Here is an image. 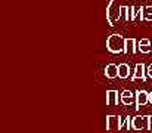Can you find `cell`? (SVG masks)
Listing matches in <instances>:
<instances>
[{"label": "cell", "instance_id": "cell-1", "mask_svg": "<svg viewBox=\"0 0 152 133\" xmlns=\"http://www.w3.org/2000/svg\"><path fill=\"white\" fill-rule=\"evenodd\" d=\"M124 43H126V39L121 34L114 33L106 39V49L111 53H121L124 52Z\"/></svg>", "mask_w": 152, "mask_h": 133}, {"label": "cell", "instance_id": "cell-2", "mask_svg": "<svg viewBox=\"0 0 152 133\" xmlns=\"http://www.w3.org/2000/svg\"><path fill=\"white\" fill-rule=\"evenodd\" d=\"M120 7L115 0H111L106 6V19H108V24L109 25H115L118 21H120Z\"/></svg>", "mask_w": 152, "mask_h": 133}, {"label": "cell", "instance_id": "cell-3", "mask_svg": "<svg viewBox=\"0 0 152 133\" xmlns=\"http://www.w3.org/2000/svg\"><path fill=\"white\" fill-rule=\"evenodd\" d=\"M149 115H136L132 118V129L133 130H151L149 126Z\"/></svg>", "mask_w": 152, "mask_h": 133}, {"label": "cell", "instance_id": "cell-4", "mask_svg": "<svg viewBox=\"0 0 152 133\" xmlns=\"http://www.w3.org/2000/svg\"><path fill=\"white\" fill-rule=\"evenodd\" d=\"M121 117L120 115H106V129L109 132L121 130Z\"/></svg>", "mask_w": 152, "mask_h": 133}, {"label": "cell", "instance_id": "cell-5", "mask_svg": "<svg viewBox=\"0 0 152 133\" xmlns=\"http://www.w3.org/2000/svg\"><path fill=\"white\" fill-rule=\"evenodd\" d=\"M120 102L126 107H130L133 104H136V95L130 90H124L121 95H120Z\"/></svg>", "mask_w": 152, "mask_h": 133}, {"label": "cell", "instance_id": "cell-6", "mask_svg": "<svg viewBox=\"0 0 152 133\" xmlns=\"http://www.w3.org/2000/svg\"><path fill=\"white\" fill-rule=\"evenodd\" d=\"M146 104H149V93L146 90H137L136 92V109H139L140 107H145Z\"/></svg>", "mask_w": 152, "mask_h": 133}, {"label": "cell", "instance_id": "cell-7", "mask_svg": "<svg viewBox=\"0 0 152 133\" xmlns=\"http://www.w3.org/2000/svg\"><path fill=\"white\" fill-rule=\"evenodd\" d=\"M137 79H142L143 82H146V67L143 65V64H136V67H134V74L132 76V80L134 82V80H137Z\"/></svg>", "mask_w": 152, "mask_h": 133}, {"label": "cell", "instance_id": "cell-8", "mask_svg": "<svg viewBox=\"0 0 152 133\" xmlns=\"http://www.w3.org/2000/svg\"><path fill=\"white\" fill-rule=\"evenodd\" d=\"M118 104V92L117 90H106V105L115 107Z\"/></svg>", "mask_w": 152, "mask_h": 133}, {"label": "cell", "instance_id": "cell-9", "mask_svg": "<svg viewBox=\"0 0 152 133\" xmlns=\"http://www.w3.org/2000/svg\"><path fill=\"white\" fill-rule=\"evenodd\" d=\"M137 50L142 52V53H151L152 52V46L149 39H140L139 43H137Z\"/></svg>", "mask_w": 152, "mask_h": 133}, {"label": "cell", "instance_id": "cell-10", "mask_svg": "<svg viewBox=\"0 0 152 133\" xmlns=\"http://www.w3.org/2000/svg\"><path fill=\"white\" fill-rule=\"evenodd\" d=\"M136 52H137V42L134 39H126L124 53H136Z\"/></svg>", "mask_w": 152, "mask_h": 133}, {"label": "cell", "instance_id": "cell-11", "mask_svg": "<svg viewBox=\"0 0 152 133\" xmlns=\"http://www.w3.org/2000/svg\"><path fill=\"white\" fill-rule=\"evenodd\" d=\"M105 76H106V79H117L118 77V65H115V64L106 65Z\"/></svg>", "mask_w": 152, "mask_h": 133}, {"label": "cell", "instance_id": "cell-12", "mask_svg": "<svg viewBox=\"0 0 152 133\" xmlns=\"http://www.w3.org/2000/svg\"><path fill=\"white\" fill-rule=\"evenodd\" d=\"M129 76H130V67H129V64H120L118 65V77L124 80Z\"/></svg>", "mask_w": 152, "mask_h": 133}, {"label": "cell", "instance_id": "cell-13", "mask_svg": "<svg viewBox=\"0 0 152 133\" xmlns=\"http://www.w3.org/2000/svg\"><path fill=\"white\" fill-rule=\"evenodd\" d=\"M143 19V7L142 6H134V19L133 22H137V21H142Z\"/></svg>", "mask_w": 152, "mask_h": 133}, {"label": "cell", "instance_id": "cell-14", "mask_svg": "<svg viewBox=\"0 0 152 133\" xmlns=\"http://www.w3.org/2000/svg\"><path fill=\"white\" fill-rule=\"evenodd\" d=\"M143 19L145 21H152V6H145L143 7Z\"/></svg>", "mask_w": 152, "mask_h": 133}, {"label": "cell", "instance_id": "cell-15", "mask_svg": "<svg viewBox=\"0 0 152 133\" xmlns=\"http://www.w3.org/2000/svg\"><path fill=\"white\" fill-rule=\"evenodd\" d=\"M130 127H132V120L130 117H127L121 121V130H130Z\"/></svg>", "mask_w": 152, "mask_h": 133}, {"label": "cell", "instance_id": "cell-16", "mask_svg": "<svg viewBox=\"0 0 152 133\" xmlns=\"http://www.w3.org/2000/svg\"><path fill=\"white\" fill-rule=\"evenodd\" d=\"M127 9H129V6H121L120 7V19L127 21Z\"/></svg>", "mask_w": 152, "mask_h": 133}, {"label": "cell", "instance_id": "cell-17", "mask_svg": "<svg viewBox=\"0 0 152 133\" xmlns=\"http://www.w3.org/2000/svg\"><path fill=\"white\" fill-rule=\"evenodd\" d=\"M134 19V6H129L127 9V21H133Z\"/></svg>", "mask_w": 152, "mask_h": 133}, {"label": "cell", "instance_id": "cell-18", "mask_svg": "<svg viewBox=\"0 0 152 133\" xmlns=\"http://www.w3.org/2000/svg\"><path fill=\"white\" fill-rule=\"evenodd\" d=\"M146 74H148V77H151L152 79V64L148 65V68H146Z\"/></svg>", "mask_w": 152, "mask_h": 133}, {"label": "cell", "instance_id": "cell-19", "mask_svg": "<svg viewBox=\"0 0 152 133\" xmlns=\"http://www.w3.org/2000/svg\"><path fill=\"white\" fill-rule=\"evenodd\" d=\"M149 104H151V105H152V92H151V93H149Z\"/></svg>", "mask_w": 152, "mask_h": 133}]
</instances>
